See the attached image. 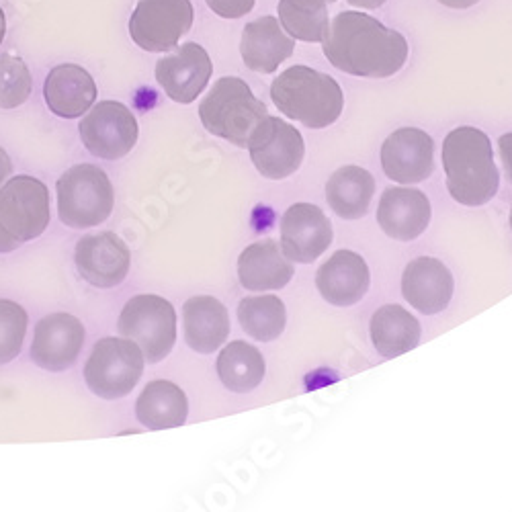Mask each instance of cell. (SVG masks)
I'll use <instances>...</instances> for the list:
<instances>
[{
    "label": "cell",
    "instance_id": "cell-1",
    "mask_svg": "<svg viewBox=\"0 0 512 512\" xmlns=\"http://www.w3.org/2000/svg\"><path fill=\"white\" fill-rule=\"evenodd\" d=\"M328 62L351 76L390 78L398 74L408 60V41L367 13H338L322 41Z\"/></svg>",
    "mask_w": 512,
    "mask_h": 512
},
{
    "label": "cell",
    "instance_id": "cell-2",
    "mask_svg": "<svg viewBox=\"0 0 512 512\" xmlns=\"http://www.w3.org/2000/svg\"><path fill=\"white\" fill-rule=\"evenodd\" d=\"M443 168L451 197L467 207L492 201L498 193L500 173L490 138L472 125L455 127L443 142Z\"/></svg>",
    "mask_w": 512,
    "mask_h": 512
},
{
    "label": "cell",
    "instance_id": "cell-3",
    "mask_svg": "<svg viewBox=\"0 0 512 512\" xmlns=\"http://www.w3.org/2000/svg\"><path fill=\"white\" fill-rule=\"evenodd\" d=\"M275 107L289 119L310 130H324L345 109V93L340 84L314 68L291 66L271 84Z\"/></svg>",
    "mask_w": 512,
    "mask_h": 512
},
{
    "label": "cell",
    "instance_id": "cell-4",
    "mask_svg": "<svg viewBox=\"0 0 512 512\" xmlns=\"http://www.w3.org/2000/svg\"><path fill=\"white\" fill-rule=\"evenodd\" d=\"M267 105L254 97L242 78L224 76L213 82L199 105L205 130L238 148H246L250 136L267 117Z\"/></svg>",
    "mask_w": 512,
    "mask_h": 512
},
{
    "label": "cell",
    "instance_id": "cell-5",
    "mask_svg": "<svg viewBox=\"0 0 512 512\" xmlns=\"http://www.w3.org/2000/svg\"><path fill=\"white\" fill-rule=\"evenodd\" d=\"M50 193L35 177L19 175L0 187V254L13 252L50 226Z\"/></svg>",
    "mask_w": 512,
    "mask_h": 512
},
{
    "label": "cell",
    "instance_id": "cell-6",
    "mask_svg": "<svg viewBox=\"0 0 512 512\" xmlns=\"http://www.w3.org/2000/svg\"><path fill=\"white\" fill-rule=\"evenodd\" d=\"M60 222L72 230L101 226L115 205L113 185L103 168L76 164L56 183Z\"/></svg>",
    "mask_w": 512,
    "mask_h": 512
},
{
    "label": "cell",
    "instance_id": "cell-7",
    "mask_svg": "<svg viewBox=\"0 0 512 512\" xmlns=\"http://www.w3.org/2000/svg\"><path fill=\"white\" fill-rule=\"evenodd\" d=\"M146 359L142 349L130 338H101L87 365L84 381L89 390L103 400H121L130 396L144 373Z\"/></svg>",
    "mask_w": 512,
    "mask_h": 512
},
{
    "label": "cell",
    "instance_id": "cell-8",
    "mask_svg": "<svg viewBox=\"0 0 512 512\" xmlns=\"http://www.w3.org/2000/svg\"><path fill=\"white\" fill-rule=\"evenodd\" d=\"M117 328L154 365L166 359L177 343V312L160 295H136L123 306Z\"/></svg>",
    "mask_w": 512,
    "mask_h": 512
},
{
    "label": "cell",
    "instance_id": "cell-9",
    "mask_svg": "<svg viewBox=\"0 0 512 512\" xmlns=\"http://www.w3.org/2000/svg\"><path fill=\"white\" fill-rule=\"evenodd\" d=\"M193 19L191 0H138L130 19V35L144 52H170L191 31Z\"/></svg>",
    "mask_w": 512,
    "mask_h": 512
},
{
    "label": "cell",
    "instance_id": "cell-10",
    "mask_svg": "<svg viewBox=\"0 0 512 512\" xmlns=\"http://www.w3.org/2000/svg\"><path fill=\"white\" fill-rule=\"evenodd\" d=\"M80 140L93 156L119 160L130 154L140 136L136 115L119 101H101L78 125Z\"/></svg>",
    "mask_w": 512,
    "mask_h": 512
},
{
    "label": "cell",
    "instance_id": "cell-11",
    "mask_svg": "<svg viewBox=\"0 0 512 512\" xmlns=\"http://www.w3.org/2000/svg\"><path fill=\"white\" fill-rule=\"evenodd\" d=\"M250 160L271 181L291 177L304 162L306 146L302 134L287 121L267 115L248 140Z\"/></svg>",
    "mask_w": 512,
    "mask_h": 512
},
{
    "label": "cell",
    "instance_id": "cell-12",
    "mask_svg": "<svg viewBox=\"0 0 512 512\" xmlns=\"http://www.w3.org/2000/svg\"><path fill=\"white\" fill-rule=\"evenodd\" d=\"M74 265L80 277L93 287L111 289L121 285L130 273L132 254L115 232H99L78 240Z\"/></svg>",
    "mask_w": 512,
    "mask_h": 512
},
{
    "label": "cell",
    "instance_id": "cell-13",
    "mask_svg": "<svg viewBox=\"0 0 512 512\" xmlns=\"http://www.w3.org/2000/svg\"><path fill=\"white\" fill-rule=\"evenodd\" d=\"M332 244V224L312 203H295L281 218V250L291 263L310 265Z\"/></svg>",
    "mask_w": 512,
    "mask_h": 512
},
{
    "label": "cell",
    "instance_id": "cell-14",
    "mask_svg": "<svg viewBox=\"0 0 512 512\" xmlns=\"http://www.w3.org/2000/svg\"><path fill=\"white\" fill-rule=\"evenodd\" d=\"M84 324L72 314H50L39 320L33 334L31 361L52 373L70 369L84 347Z\"/></svg>",
    "mask_w": 512,
    "mask_h": 512
},
{
    "label": "cell",
    "instance_id": "cell-15",
    "mask_svg": "<svg viewBox=\"0 0 512 512\" xmlns=\"http://www.w3.org/2000/svg\"><path fill=\"white\" fill-rule=\"evenodd\" d=\"M433 156V138L416 127L396 130L381 146L383 173L400 185H414L429 179L435 168Z\"/></svg>",
    "mask_w": 512,
    "mask_h": 512
},
{
    "label": "cell",
    "instance_id": "cell-16",
    "mask_svg": "<svg viewBox=\"0 0 512 512\" xmlns=\"http://www.w3.org/2000/svg\"><path fill=\"white\" fill-rule=\"evenodd\" d=\"M213 64L203 46L189 41L175 54L164 56L156 62V80L168 99L175 103H193L207 87Z\"/></svg>",
    "mask_w": 512,
    "mask_h": 512
},
{
    "label": "cell",
    "instance_id": "cell-17",
    "mask_svg": "<svg viewBox=\"0 0 512 512\" xmlns=\"http://www.w3.org/2000/svg\"><path fill=\"white\" fill-rule=\"evenodd\" d=\"M431 201L412 187H390L383 191L377 207V224L390 238L416 240L431 224Z\"/></svg>",
    "mask_w": 512,
    "mask_h": 512
},
{
    "label": "cell",
    "instance_id": "cell-18",
    "mask_svg": "<svg viewBox=\"0 0 512 512\" xmlns=\"http://www.w3.org/2000/svg\"><path fill=\"white\" fill-rule=\"evenodd\" d=\"M371 275L361 254L338 250L316 273V287L324 300L338 308L359 304L369 291Z\"/></svg>",
    "mask_w": 512,
    "mask_h": 512
},
{
    "label": "cell",
    "instance_id": "cell-19",
    "mask_svg": "<svg viewBox=\"0 0 512 512\" xmlns=\"http://www.w3.org/2000/svg\"><path fill=\"white\" fill-rule=\"evenodd\" d=\"M453 291L455 281L451 271L431 256H420L404 269L402 295L420 314H441L449 306Z\"/></svg>",
    "mask_w": 512,
    "mask_h": 512
},
{
    "label": "cell",
    "instance_id": "cell-20",
    "mask_svg": "<svg viewBox=\"0 0 512 512\" xmlns=\"http://www.w3.org/2000/svg\"><path fill=\"white\" fill-rule=\"evenodd\" d=\"M295 50V39L285 33L273 15L248 23L242 31L240 54L252 72L273 74Z\"/></svg>",
    "mask_w": 512,
    "mask_h": 512
},
{
    "label": "cell",
    "instance_id": "cell-21",
    "mask_svg": "<svg viewBox=\"0 0 512 512\" xmlns=\"http://www.w3.org/2000/svg\"><path fill=\"white\" fill-rule=\"evenodd\" d=\"M44 99L62 119L82 117L97 101L95 78L78 64H60L46 76Z\"/></svg>",
    "mask_w": 512,
    "mask_h": 512
},
{
    "label": "cell",
    "instance_id": "cell-22",
    "mask_svg": "<svg viewBox=\"0 0 512 512\" xmlns=\"http://www.w3.org/2000/svg\"><path fill=\"white\" fill-rule=\"evenodd\" d=\"M293 277V263L275 240L246 246L238 259V279L246 291H275Z\"/></svg>",
    "mask_w": 512,
    "mask_h": 512
},
{
    "label": "cell",
    "instance_id": "cell-23",
    "mask_svg": "<svg viewBox=\"0 0 512 512\" xmlns=\"http://www.w3.org/2000/svg\"><path fill=\"white\" fill-rule=\"evenodd\" d=\"M183 322L187 345L201 355L218 351L230 336L228 310L211 295H197L187 300L183 306Z\"/></svg>",
    "mask_w": 512,
    "mask_h": 512
},
{
    "label": "cell",
    "instance_id": "cell-24",
    "mask_svg": "<svg viewBox=\"0 0 512 512\" xmlns=\"http://www.w3.org/2000/svg\"><path fill=\"white\" fill-rule=\"evenodd\" d=\"M138 422L148 431H164L183 426L189 416L187 394L173 381L154 379L136 402Z\"/></svg>",
    "mask_w": 512,
    "mask_h": 512
},
{
    "label": "cell",
    "instance_id": "cell-25",
    "mask_svg": "<svg viewBox=\"0 0 512 512\" xmlns=\"http://www.w3.org/2000/svg\"><path fill=\"white\" fill-rule=\"evenodd\" d=\"M375 193V179L361 166H343L326 183V201L338 218L361 220L367 216Z\"/></svg>",
    "mask_w": 512,
    "mask_h": 512
},
{
    "label": "cell",
    "instance_id": "cell-26",
    "mask_svg": "<svg viewBox=\"0 0 512 512\" xmlns=\"http://www.w3.org/2000/svg\"><path fill=\"white\" fill-rule=\"evenodd\" d=\"M371 340L386 359L400 357L420 343V322L402 306H383L371 318Z\"/></svg>",
    "mask_w": 512,
    "mask_h": 512
},
{
    "label": "cell",
    "instance_id": "cell-27",
    "mask_svg": "<svg viewBox=\"0 0 512 512\" xmlns=\"http://www.w3.org/2000/svg\"><path fill=\"white\" fill-rule=\"evenodd\" d=\"M216 369L220 381L230 392L248 394L263 383L267 365L259 349L244 343V340H234L220 353Z\"/></svg>",
    "mask_w": 512,
    "mask_h": 512
},
{
    "label": "cell",
    "instance_id": "cell-28",
    "mask_svg": "<svg viewBox=\"0 0 512 512\" xmlns=\"http://www.w3.org/2000/svg\"><path fill=\"white\" fill-rule=\"evenodd\" d=\"M238 320L250 338L259 343H271L283 334L287 312L277 295H252L240 302Z\"/></svg>",
    "mask_w": 512,
    "mask_h": 512
},
{
    "label": "cell",
    "instance_id": "cell-29",
    "mask_svg": "<svg viewBox=\"0 0 512 512\" xmlns=\"http://www.w3.org/2000/svg\"><path fill=\"white\" fill-rule=\"evenodd\" d=\"M279 23L281 27L300 41H310V44H318L324 41L330 21L326 9H302L293 5L291 0H279Z\"/></svg>",
    "mask_w": 512,
    "mask_h": 512
},
{
    "label": "cell",
    "instance_id": "cell-30",
    "mask_svg": "<svg viewBox=\"0 0 512 512\" xmlns=\"http://www.w3.org/2000/svg\"><path fill=\"white\" fill-rule=\"evenodd\" d=\"M33 80L23 58L0 54V109H17L31 97Z\"/></svg>",
    "mask_w": 512,
    "mask_h": 512
},
{
    "label": "cell",
    "instance_id": "cell-31",
    "mask_svg": "<svg viewBox=\"0 0 512 512\" xmlns=\"http://www.w3.org/2000/svg\"><path fill=\"white\" fill-rule=\"evenodd\" d=\"M27 312L11 300H0V365L15 361L27 334Z\"/></svg>",
    "mask_w": 512,
    "mask_h": 512
},
{
    "label": "cell",
    "instance_id": "cell-32",
    "mask_svg": "<svg viewBox=\"0 0 512 512\" xmlns=\"http://www.w3.org/2000/svg\"><path fill=\"white\" fill-rule=\"evenodd\" d=\"M205 3L222 19H240L254 9L256 0H205Z\"/></svg>",
    "mask_w": 512,
    "mask_h": 512
},
{
    "label": "cell",
    "instance_id": "cell-33",
    "mask_svg": "<svg viewBox=\"0 0 512 512\" xmlns=\"http://www.w3.org/2000/svg\"><path fill=\"white\" fill-rule=\"evenodd\" d=\"M498 152L502 158V166H504V175L508 179V183H512V134H504L498 140Z\"/></svg>",
    "mask_w": 512,
    "mask_h": 512
},
{
    "label": "cell",
    "instance_id": "cell-34",
    "mask_svg": "<svg viewBox=\"0 0 512 512\" xmlns=\"http://www.w3.org/2000/svg\"><path fill=\"white\" fill-rule=\"evenodd\" d=\"M11 173H13V162H11L9 154L3 148H0V187L7 183Z\"/></svg>",
    "mask_w": 512,
    "mask_h": 512
},
{
    "label": "cell",
    "instance_id": "cell-35",
    "mask_svg": "<svg viewBox=\"0 0 512 512\" xmlns=\"http://www.w3.org/2000/svg\"><path fill=\"white\" fill-rule=\"evenodd\" d=\"M291 3L302 9H326L328 5L336 3V0H291Z\"/></svg>",
    "mask_w": 512,
    "mask_h": 512
},
{
    "label": "cell",
    "instance_id": "cell-36",
    "mask_svg": "<svg viewBox=\"0 0 512 512\" xmlns=\"http://www.w3.org/2000/svg\"><path fill=\"white\" fill-rule=\"evenodd\" d=\"M439 3L449 9H469V7L478 5L480 0H439Z\"/></svg>",
    "mask_w": 512,
    "mask_h": 512
},
{
    "label": "cell",
    "instance_id": "cell-37",
    "mask_svg": "<svg viewBox=\"0 0 512 512\" xmlns=\"http://www.w3.org/2000/svg\"><path fill=\"white\" fill-rule=\"evenodd\" d=\"M349 5L373 11V9H379L381 5H386V0H349Z\"/></svg>",
    "mask_w": 512,
    "mask_h": 512
},
{
    "label": "cell",
    "instance_id": "cell-38",
    "mask_svg": "<svg viewBox=\"0 0 512 512\" xmlns=\"http://www.w3.org/2000/svg\"><path fill=\"white\" fill-rule=\"evenodd\" d=\"M5 35H7V17H5V11L0 9V44L5 41Z\"/></svg>",
    "mask_w": 512,
    "mask_h": 512
},
{
    "label": "cell",
    "instance_id": "cell-39",
    "mask_svg": "<svg viewBox=\"0 0 512 512\" xmlns=\"http://www.w3.org/2000/svg\"><path fill=\"white\" fill-rule=\"evenodd\" d=\"M510 230H512V207H510Z\"/></svg>",
    "mask_w": 512,
    "mask_h": 512
}]
</instances>
